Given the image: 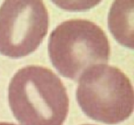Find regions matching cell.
<instances>
[{
  "mask_svg": "<svg viewBox=\"0 0 134 125\" xmlns=\"http://www.w3.org/2000/svg\"><path fill=\"white\" fill-rule=\"evenodd\" d=\"M48 11L40 0H8L0 8V53L20 58L34 52L48 32Z\"/></svg>",
  "mask_w": 134,
  "mask_h": 125,
  "instance_id": "4",
  "label": "cell"
},
{
  "mask_svg": "<svg viewBox=\"0 0 134 125\" xmlns=\"http://www.w3.org/2000/svg\"><path fill=\"white\" fill-rule=\"evenodd\" d=\"M76 97L90 119L116 124L130 117L134 108L133 87L118 68L97 65L80 77Z\"/></svg>",
  "mask_w": 134,
  "mask_h": 125,
  "instance_id": "3",
  "label": "cell"
},
{
  "mask_svg": "<svg viewBox=\"0 0 134 125\" xmlns=\"http://www.w3.org/2000/svg\"><path fill=\"white\" fill-rule=\"evenodd\" d=\"M48 55L60 75L78 81L90 68L107 63L110 45L105 32L94 22L69 20L50 34Z\"/></svg>",
  "mask_w": 134,
  "mask_h": 125,
  "instance_id": "2",
  "label": "cell"
},
{
  "mask_svg": "<svg viewBox=\"0 0 134 125\" xmlns=\"http://www.w3.org/2000/svg\"><path fill=\"white\" fill-rule=\"evenodd\" d=\"M0 125H16V124L10 123V122H0Z\"/></svg>",
  "mask_w": 134,
  "mask_h": 125,
  "instance_id": "6",
  "label": "cell"
},
{
  "mask_svg": "<svg viewBox=\"0 0 134 125\" xmlns=\"http://www.w3.org/2000/svg\"><path fill=\"white\" fill-rule=\"evenodd\" d=\"M8 103L21 125H62L69 113V99L55 72L32 65L19 69L11 79Z\"/></svg>",
  "mask_w": 134,
  "mask_h": 125,
  "instance_id": "1",
  "label": "cell"
},
{
  "mask_svg": "<svg viewBox=\"0 0 134 125\" xmlns=\"http://www.w3.org/2000/svg\"><path fill=\"white\" fill-rule=\"evenodd\" d=\"M82 125H93V124H82Z\"/></svg>",
  "mask_w": 134,
  "mask_h": 125,
  "instance_id": "7",
  "label": "cell"
},
{
  "mask_svg": "<svg viewBox=\"0 0 134 125\" xmlns=\"http://www.w3.org/2000/svg\"><path fill=\"white\" fill-rule=\"evenodd\" d=\"M128 2L116 1L111 8L108 24L114 37L121 45L133 48L132 9L133 6H127Z\"/></svg>",
  "mask_w": 134,
  "mask_h": 125,
  "instance_id": "5",
  "label": "cell"
}]
</instances>
